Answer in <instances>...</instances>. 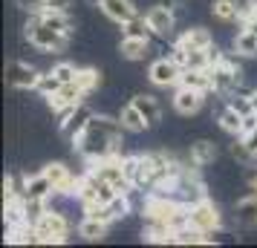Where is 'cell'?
I'll return each mask as SVG.
<instances>
[{"label":"cell","instance_id":"cell-1","mask_svg":"<svg viewBox=\"0 0 257 248\" xmlns=\"http://www.w3.org/2000/svg\"><path fill=\"white\" fill-rule=\"evenodd\" d=\"M121 133H124L121 118L116 121V118H107V116H93L90 124L84 127V133L75 139V150H78L84 159H90V162L118 156Z\"/></svg>","mask_w":257,"mask_h":248},{"label":"cell","instance_id":"cell-2","mask_svg":"<svg viewBox=\"0 0 257 248\" xmlns=\"http://www.w3.org/2000/svg\"><path fill=\"white\" fill-rule=\"evenodd\" d=\"M32 228H35V242H41V245H49V242L58 245V242H67V236H70L67 216L58 211H49V208L32 222Z\"/></svg>","mask_w":257,"mask_h":248},{"label":"cell","instance_id":"cell-3","mask_svg":"<svg viewBox=\"0 0 257 248\" xmlns=\"http://www.w3.org/2000/svg\"><path fill=\"white\" fill-rule=\"evenodd\" d=\"M26 41L32 44L35 49H41V52H61V49L67 47V38L64 32H58V29H52V26H47L41 18H35L32 15V21L26 24Z\"/></svg>","mask_w":257,"mask_h":248},{"label":"cell","instance_id":"cell-4","mask_svg":"<svg viewBox=\"0 0 257 248\" xmlns=\"http://www.w3.org/2000/svg\"><path fill=\"white\" fill-rule=\"evenodd\" d=\"M240 84H243V72H240V67H234L228 58H222L217 67H211V90H214V93L228 95V93H234Z\"/></svg>","mask_w":257,"mask_h":248},{"label":"cell","instance_id":"cell-5","mask_svg":"<svg viewBox=\"0 0 257 248\" xmlns=\"http://www.w3.org/2000/svg\"><path fill=\"white\" fill-rule=\"evenodd\" d=\"M188 225H194L202 234H214L220 228V208L208 199H199L197 205L188 208Z\"/></svg>","mask_w":257,"mask_h":248},{"label":"cell","instance_id":"cell-6","mask_svg":"<svg viewBox=\"0 0 257 248\" xmlns=\"http://www.w3.org/2000/svg\"><path fill=\"white\" fill-rule=\"evenodd\" d=\"M84 95H87V93H84L81 87H78L75 81H70V84H64V87H61V90H58L55 95H49L47 101H49V107H52V110L58 113L61 121H64V118L70 116L72 110H75V107H78V104L84 101Z\"/></svg>","mask_w":257,"mask_h":248},{"label":"cell","instance_id":"cell-7","mask_svg":"<svg viewBox=\"0 0 257 248\" xmlns=\"http://www.w3.org/2000/svg\"><path fill=\"white\" fill-rule=\"evenodd\" d=\"M41 81V72L35 67H29L24 61H9L6 64V84L15 90H38Z\"/></svg>","mask_w":257,"mask_h":248},{"label":"cell","instance_id":"cell-8","mask_svg":"<svg viewBox=\"0 0 257 248\" xmlns=\"http://www.w3.org/2000/svg\"><path fill=\"white\" fill-rule=\"evenodd\" d=\"M148 75H151V81L156 84V87H174V84H179L182 67H179L174 58H159V61L151 64Z\"/></svg>","mask_w":257,"mask_h":248},{"label":"cell","instance_id":"cell-9","mask_svg":"<svg viewBox=\"0 0 257 248\" xmlns=\"http://www.w3.org/2000/svg\"><path fill=\"white\" fill-rule=\"evenodd\" d=\"M93 116H95V113L81 101V104H78V107H75V110L70 113V116L61 121V133H64L67 139H72V142H75V139H78V136L84 133V127L90 124V118H93Z\"/></svg>","mask_w":257,"mask_h":248},{"label":"cell","instance_id":"cell-10","mask_svg":"<svg viewBox=\"0 0 257 248\" xmlns=\"http://www.w3.org/2000/svg\"><path fill=\"white\" fill-rule=\"evenodd\" d=\"M44 173L49 176V182H52L55 193H75V188H78V179L72 176V170L67 165H61V162L47 165V167H44Z\"/></svg>","mask_w":257,"mask_h":248},{"label":"cell","instance_id":"cell-11","mask_svg":"<svg viewBox=\"0 0 257 248\" xmlns=\"http://www.w3.org/2000/svg\"><path fill=\"white\" fill-rule=\"evenodd\" d=\"M205 101V93L202 90H191V87H179L174 95V107L176 113H182V116H194L199 107Z\"/></svg>","mask_w":257,"mask_h":248},{"label":"cell","instance_id":"cell-12","mask_svg":"<svg viewBox=\"0 0 257 248\" xmlns=\"http://www.w3.org/2000/svg\"><path fill=\"white\" fill-rule=\"evenodd\" d=\"M52 193H55V188H52V182H49V176L44 170L35 173V176L24 179V196L26 199H49Z\"/></svg>","mask_w":257,"mask_h":248},{"label":"cell","instance_id":"cell-13","mask_svg":"<svg viewBox=\"0 0 257 248\" xmlns=\"http://www.w3.org/2000/svg\"><path fill=\"white\" fill-rule=\"evenodd\" d=\"M148 24L153 26V32L156 35H171L174 32V12H171V6H153L148 9Z\"/></svg>","mask_w":257,"mask_h":248},{"label":"cell","instance_id":"cell-14","mask_svg":"<svg viewBox=\"0 0 257 248\" xmlns=\"http://www.w3.org/2000/svg\"><path fill=\"white\" fill-rule=\"evenodd\" d=\"M101 12H104L110 21H116V24H127V21L136 18V9H133L130 0H104V3H101Z\"/></svg>","mask_w":257,"mask_h":248},{"label":"cell","instance_id":"cell-15","mask_svg":"<svg viewBox=\"0 0 257 248\" xmlns=\"http://www.w3.org/2000/svg\"><path fill=\"white\" fill-rule=\"evenodd\" d=\"M234 219L240 225H245V228L257 225V193H251V196H245V199H240L234 205Z\"/></svg>","mask_w":257,"mask_h":248},{"label":"cell","instance_id":"cell-16","mask_svg":"<svg viewBox=\"0 0 257 248\" xmlns=\"http://www.w3.org/2000/svg\"><path fill=\"white\" fill-rule=\"evenodd\" d=\"M179 87H191V90H211V70H182L179 75Z\"/></svg>","mask_w":257,"mask_h":248},{"label":"cell","instance_id":"cell-17","mask_svg":"<svg viewBox=\"0 0 257 248\" xmlns=\"http://www.w3.org/2000/svg\"><path fill=\"white\" fill-rule=\"evenodd\" d=\"M176 44L185 47L188 52H191V49H208L211 47V35H208V29H199L197 26V29H185Z\"/></svg>","mask_w":257,"mask_h":248},{"label":"cell","instance_id":"cell-18","mask_svg":"<svg viewBox=\"0 0 257 248\" xmlns=\"http://www.w3.org/2000/svg\"><path fill=\"white\" fill-rule=\"evenodd\" d=\"M133 104H136V110H139L142 116H145V121H148V127H153L159 118H162V110H159V101L153 98V95H136L133 98Z\"/></svg>","mask_w":257,"mask_h":248},{"label":"cell","instance_id":"cell-19","mask_svg":"<svg viewBox=\"0 0 257 248\" xmlns=\"http://www.w3.org/2000/svg\"><path fill=\"white\" fill-rule=\"evenodd\" d=\"M214 159H217V144H214V142H208V139H202V142L191 144V162H194L197 167L211 165Z\"/></svg>","mask_w":257,"mask_h":248},{"label":"cell","instance_id":"cell-20","mask_svg":"<svg viewBox=\"0 0 257 248\" xmlns=\"http://www.w3.org/2000/svg\"><path fill=\"white\" fill-rule=\"evenodd\" d=\"M35 18H41L47 26L58 29V32H64V35H70V29H72V21L67 18V9H44V12L35 15Z\"/></svg>","mask_w":257,"mask_h":248},{"label":"cell","instance_id":"cell-21","mask_svg":"<svg viewBox=\"0 0 257 248\" xmlns=\"http://www.w3.org/2000/svg\"><path fill=\"white\" fill-rule=\"evenodd\" d=\"M148 47H151V41H145V38H121V55L127 61H139V58H145L148 55Z\"/></svg>","mask_w":257,"mask_h":248},{"label":"cell","instance_id":"cell-22","mask_svg":"<svg viewBox=\"0 0 257 248\" xmlns=\"http://www.w3.org/2000/svg\"><path fill=\"white\" fill-rule=\"evenodd\" d=\"M174 242L176 245H208L211 239H208V234L197 231L194 225H185V228L174 231Z\"/></svg>","mask_w":257,"mask_h":248},{"label":"cell","instance_id":"cell-23","mask_svg":"<svg viewBox=\"0 0 257 248\" xmlns=\"http://www.w3.org/2000/svg\"><path fill=\"white\" fill-rule=\"evenodd\" d=\"M121 29H124V35L127 38H145V41H151L156 32H153V26L148 24V18L145 15H136L133 21H127V24H121Z\"/></svg>","mask_w":257,"mask_h":248},{"label":"cell","instance_id":"cell-24","mask_svg":"<svg viewBox=\"0 0 257 248\" xmlns=\"http://www.w3.org/2000/svg\"><path fill=\"white\" fill-rule=\"evenodd\" d=\"M121 124H124V130H130V133H142L145 127H148V121H145V116H142L139 110H136V104L130 101L127 107H121Z\"/></svg>","mask_w":257,"mask_h":248},{"label":"cell","instance_id":"cell-25","mask_svg":"<svg viewBox=\"0 0 257 248\" xmlns=\"http://www.w3.org/2000/svg\"><path fill=\"white\" fill-rule=\"evenodd\" d=\"M107 225L104 219H95V216H84V222L78 225V234L84 236V239H90V242H95V239H101V236L107 234Z\"/></svg>","mask_w":257,"mask_h":248},{"label":"cell","instance_id":"cell-26","mask_svg":"<svg viewBox=\"0 0 257 248\" xmlns=\"http://www.w3.org/2000/svg\"><path fill=\"white\" fill-rule=\"evenodd\" d=\"M234 49H237V55H245V58L257 55V32H251V29H240L237 38H234Z\"/></svg>","mask_w":257,"mask_h":248},{"label":"cell","instance_id":"cell-27","mask_svg":"<svg viewBox=\"0 0 257 248\" xmlns=\"http://www.w3.org/2000/svg\"><path fill=\"white\" fill-rule=\"evenodd\" d=\"M211 12H214L217 21H225V24L240 21V6H237L234 0H214V3H211Z\"/></svg>","mask_w":257,"mask_h":248},{"label":"cell","instance_id":"cell-28","mask_svg":"<svg viewBox=\"0 0 257 248\" xmlns=\"http://www.w3.org/2000/svg\"><path fill=\"white\" fill-rule=\"evenodd\" d=\"M220 127L225 133H231V136H240V133H243V116H240L234 107H225L220 113Z\"/></svg>","mask_w":257,"mask_h":248},{"label":"cell","instance_id":"cell-29","mask_svg":"<svg viewBox=\"0 0 257 248\" xmlns=\"http://www.w3.org/2000/svg\"><path fill=\"white\" fill-rule=\"evenodd\" d=\"M75 84L81 87L84 93H93L95 87L101 84V75H98V70H90V67H87V70H78V75H75Z\"/></svg>","mask_w":257,"mask_h":248},{"label":"cell","instance_id":"cell-30","mask_svg":"<svg viewBox=\"0 0 257 248\" xmlns=\"http://www.w3.org/2000/svg\"><path fill=\"white\" fill-rule=\"evenodd\" d=\"M121 167H124V176L130 179V185H133V188H139V176H142L139 156H124V159H121Z\"/></svg>","mask_w":257,"mask_h":248},{"label":"cell","instance_id":"cell-31","mask_svg":"<svg viewBox=\"0 0 257 248\" xmlns=\"http://www.w3.org/2000/svg\"><path fill=\"white\" fill-rule=\"evenodd\" d=\"M107 211H110V216H113V219H121V216H127V213H130V199H127V193H118L113 202H107Z\"/></svg>","mask_w":257,"mask_h":248},{"label":"cell","instance_id":"cell-32","mask_svg":"<svg viewBox=\"0 0 257 248\" xmlns=\"http://www.w3.org/2000/svg\"><path fill=\"white\" fill-rule=\"evenodd\" d=\"M64 87V81H58L52 72H47V75H41V81H38V93H44V98H49V95H55Z\"/></svg>","mask_w":257,"mask_h":248},{"label":"cell","instance_id":"cell-33","mask_svg":"<svg viewBox=\"0 0 257 248\" xmlns=\"http://www.w3.org/2000/svg\"><path fill=\"white\" fill-rule=\"evenodd\" d=\"M231 156L237 159V162H243V165H248V162L254 159V153L248 150V144L243 142V136H240V139H237V142L231 144Z\"/></svg>","mask_w":257,"mask_h":248},{"label":"cell","instance_id":"cell-34","mask_svg":"<svg viewBox=\"0 0 257 248\" xmlns=\"http://www.w3.org/2000/svg\"><path fill=\"white\" fill-rule=\"evenodd\" d=\"M52 75H55L58 81L70 84V81H75V75H78V70H75L72 64H55V67H52Z\"/></svg>","mask_w":257,"mask_h":248},{"label":"cell","instance_id":"cell-35","mask_svg":"<svg viewBox=\"0 0 257 248\" xmlns=\"http://www.w3.org/2000/svg\"><path fill=\"white\" fill-rule=\"evenodd\" d=\"M228 107H234L240 116H248V113H254V107H251V101H248V93L240 95V98H231V101H228Z\"/></svg>","mask_w":257,"mask_h":248},{"label":"cell","instance_id":"cell-36","mask_svg":"<svg viewBox=\"0 0 257 248\" xmlns=\"http://www.w3.org/2000/svg\"><path fill=\"white\" fill-rule=\"evenodd\" d=\"M18 6H21L24 12H29V15H41L44 9H47V0H18Z\"/></svg>","mask_w":257,"mask_h":248},{"label":"cell","instance_id":"cell-37","mask_svg":"<svg viewBox=\"0 0 257 248\" xmlns=\"http://www.w3.org/2000/svg\"><path fill=\"white\" fill-rule=\"evenodd\" d=\"M243 142L248 144V150H251V153H254V159H257V127L248 133V136H243Z\"/></svg>","mask_w":257,"mask_h":248},{"label":"cell","instance_id":"cell-38","mask_svg":"<svg viewBox=\"0 0 257 248\" xmlns=\"http://www.w3.org/2000/svg\"><path fill=\"white\" fill-rule=\"evenodd\" d=\"M72 0H47V9H67Z\"/></svg>","mask_w":257,"mask_h":248},{"label":"cell","instance_id":"cell-39","mask_svg":"<svg viewBox=\"0 0 257 248\" xmlns=\"http://www.w3.org/2000/svg\"><path fill=\"white\" fill-rule=\"evenodd\" d=\"M248 185H251V190L257 193V170H251V173H248Z\"/></svg>","mask_w":257,"mask_h":248},{"label":"cell","instance_id":"cell-40","mask_svg":"<svg viewBox=\"0 0 257 248\" xmlns=\"http://www.w3.org/2000/svg\"><path fill=\"white\" fill-rule=\"evenodd\" d=\"M248 101H251V107H254V113H257V90H251V93H248Z\"/></svg>","mask_w":257,"mask_h":248},{"label":"cell","instance_id":"cell-41","mask_svg":"<svg viewBox=\"0 0 257 248\" xmlns=\"http://www.w3.org/2000/svg\"><path fill=\"white\" fill-rule=\"evenodd\" d=\"M248 9H251V12L257 15V0H248Z\"/></svg>","mask_w":257,"mask_h":248},{"label":"cell","instance_id":"cell-42","mask_svg":"<svg viewBox=\"0 0 257 248\" xmlns=\"http://www.w3.org/2000/svg\"><path fill=\"white\" fill-rule=\"evenodd\" d=\"M87 3H90V6H101V3H104V0H87Z\"/></svg>","mask_w":257,"mask_h":248}]
</instances>
